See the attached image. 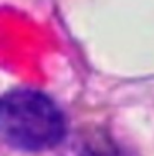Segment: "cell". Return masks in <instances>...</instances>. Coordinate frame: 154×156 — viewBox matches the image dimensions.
I'll return each instance as SVG.
<instances>
[{
    "label": "cell",
    "instance_id": "6da1fadb",
    "mask_svg": "<svg viewBox=\"0 0 154 156\" xmlns=\"http://www.w3.org/2000/svg\"><path fill=\"white\" fill-rule=\"evenodd\" d=\"M0 131L15 150L45 151L63 141L67 120L48 95L33 88H17L2 100Z\"/></svg>",
    "mask_w": 154,
    "mask_h": 156
}]
</instances>
